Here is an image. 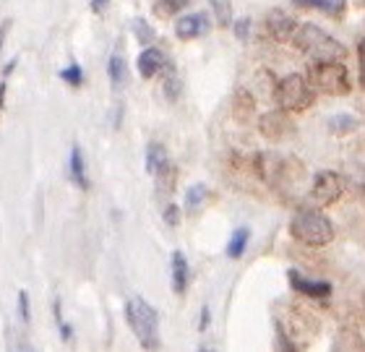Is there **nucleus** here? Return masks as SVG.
I'll return each mask as SVG.
<instances>
[{"instance_id": "obj_1", "label": "nucleus", "mask_w": 365, "mask_h": 352, "mask_svg": "<svg viewBox=\"0 0 365 352\" xmlns=\"http://www.w3.org/2000/svg\"><path fill=\"white\" fill-rule=\"evenodd\" d=\"M292 45L303 55H308L311 61H342L347 55V47L316 24H297Z\"/></svg>"}, {"instance_id": "obj_2", "label": "nucleus", "mask_w": 365, "mask_h": 352, "mask_svg": "<svg viewBox=\"0 0 365 352\" xmlns=\"http://www.w3.org/2000/svg\"><path fill=\"white\" fill-rule=\"evenodd\" d=\"M289 232L297 243L311 245V248H324L334 240V224L327 214H321L316 209H300L292 222H289Z\"/></svg>"}, {"instance_id": "obj_3", "label": "nucleus", "mask_w": 365, "mask_h": 352, "mask_svg": "<svg viewBox=\"0 0 365 352\" xmlns=\"http://www.w3.org/2000/svg\"><path fill=\"white\" fill-rule=\"evenodd\" d=\"M125 319L128 326L133 329L136 339L141 342L144 350H157L160 347V316L144 298H130L125 306Z\"/></svg>"}, {"instance_id": "obj_4", "label": "nucleus", "mask_w": 365, "mask_h": 352, "mask_svg": "<svg viewBox=\"0 0 365 352\" xmlns=\"http://www.w3.org/2000/svg\"><path fill=\"white\" fill-rule=\"evenodd\" d=\"M274 100L279 102L282 110L287 113H303L313 105L316 94L311 89V81L300 73H289V76L279 78L274 86Z\"/></svg>"}, {"instance_id": "obj_5", "label": "nucleus", "mask_w": 365, "mask_h": 352, "mask_svg": "<svg viewBox=\"0 0 365 352\" xmlns=\"http://www.w3.org/2000/svg\"><path fill=\"white\" fill-rule=\"evenodd\" d=\"M308 78L324 94L342 97V94L350 92V76H347V68H344L342 61H313L311 68H308Z\"/></svg>"}, {"instance_id": "obj_6", "label": "nucleus", "mask_w": 365, "mask_h": 352, "mask_svg": "<svg viewBox=\"0 0 365 352\" xmlns=\"http://www.w3.org/2000/svg\"><path fill=\"white\" fill-rule=\"evenodd\" d=\"M146 170L165 191H173V183L178 180V170L170 162L168 149L162 144H149L146 146Z\"/></svg>"}, {"instance_id": "obj_7", "label": "nucleus", "mask_w": 365, "mask_h": 352, "mask_svg": "<svg viewBox=\"0 0 365 352\" xmlns=\"http://www.w3.org/2000/svg\"><path fill=\"white\" fill-rule=\"evenodd\" d=\"M344 185H342V177L331 172V170H324L319 175L313 177V185H311V199L321 207H329V204H334L339 201L342 196Z\"/></svg>"}, {"instance_id": "obj_8", "label": "nucleus", "mask_w": 365, "mask_h": 352, "mask_svg": "<svg viewBox=\"0 0 365 352\" xmlns=\"http://www.w3.org/2000/svg\"><path fill=\"white\" fill-rule=\"evenodd\" d=\"M259 128L269 141H282L284 136L292 133V120L287 118V110H284V113H282V110H274V113L261 115Z\"/></svg>"}, {"instance_id": "obj_9", "label": "nucleus", "mask_w": 365, "mask_h": 352, "mask_svg": "<svg viewBox=\"0 0 365 352\" xmlns=\"http://www.w3.org/2000/svg\"><path fill=\"white\" fill-rule=\"evenodd\" d=\"M212 31V21L209 16L204 14H188L180 16L175 24V34L180 39H196V37H206Z\"/></svg>"}, {"instance_id": "obj_10", "label": "nucleus", "mask_w": 365, "mask_h": 352, "mask_svg": "<svg viewBox=\"0 0 365 352\" xmlns=\"http://www.w3.org/2000/svg\"><path fill=\"white\" fill-rule=\"evenodd\" d=\"M289 284L295 287L297 292H303V295H308V298H329L331 295V284L329 282H316V279H308V276H303L300 271H289Z\"/></svg>"}, {"instance_id": "obj_11", "label": "nucleus", "mask_w": 365, "mask_h": 352, "mask_svg": "<svg viewBox=\"0 0 365 352\" xmlns=\"http://www.w3.org/2000/svg\"><path fill=\"white\" fill-rule=\"evenodd\" d=\"M267 29L277 42H292V34H295L297 24L292 21L287 14L272 11V14L267 16Z\"/></svg>"}, {"instance_id": "obj_12", "label": "nucleus", "mask_w": 365, "mask_h": 352, "mask_svg": "<svg viewBox=\"0 0 365 352\" xmlns=\"http://www.w3.org/2000/svg\"><path fill=\"white\" fill-rule=\"evenodd\" d=\"M138 73L144 78H152L157 76L162 68H168V58H165V53L162 50H157V47H146L144 53L138 55Z\"/></svg>"}, {"instance_id": "obj_13", "label": "nucleus", "mask_w": 365, "mask_h": 352, "mask_svg": "<svg viewBox=\"0 0 365 352\" xmlns=\"http://www.w3.org/2000/svg\"><path fill=\"white\" fill-rule=\"evenodd\" d=\"M68 170H71V180H73L81 191H89L91 183H89V175H86V162H84V152H81V146H73V149H71Z\"/></svg>"}, {"instance_id": "obj_14", "label": "nucleus", "mask_w": 365, "mask_h": 352, "mask_svg": "<svg viewBox=\"0 0 365 352\" xmlns=\"http://www.w3.org/2000/svg\"><path fill=\"white\" fill-rule=\"evenodd\" d=\"M188 282H190V269H188V259H185V253L175 251L173 253V290L178 295L188 290Z\"/></svg>"}, {"instance_id": "obj_15", "label": "nucleus", "mask_w": 365, "mask_h": 352, "mask_svg": "<svg viewBox=\"0 0 365 352\" xmlns=\"http://www.w3.org/2000/svg\"><path fill=\"white\" fill-rule=\"evenodd\" d=\"M297 8H319L331 19H342V14L347 11V0H292Z\"/></svg>"}, {"instance_id": "obj_16", "label": "nucleus", "mask_w": 365, "mask_h": 352, "mask_svg": "<svg viewBox=\"0 0 365 352\" xmlns=\"http://www.w3.org/2000/svg\"><path fill=\"white\" fill-rule=\"evenodd\" d=\"M107 73H110V81H113L115 89H120L125 81H128V63L123 58V53L110 55V63H107Z\"/></svg>"}, {"instance_id": "obj_17", "label": "nucleus", "mask_w": 365, "mask_h": 352, "mask_svg": "<svg viewBox=\"0 0 365 352\" xmlns=\"http://www.w3.org/2000/svg\"><path fill=\"white\" fill-rule=\"evenodd\" d=\"M248 237H251V230H248V227H240V230L232 232V237H230V243H227L230 259H240V256H243L245 245H248Z\"/></svg>"}, {"instance_id": "obj_18", "label": "nucleus", "mask_w": 365, "mask_h": 352, "mask_svg": "<svg viewBox=\"0 0 365 352\" xmlns=\"http://www.w3.org/2000/svg\"><path fill=\"white\" fill-rule=\"evenodd\" d=\"M206 196H209V191H206L204 183L190 185L188 193H185V209H188L190 214H193V212H198V207H201V204L206 201Z\"/></svg>"}, {"instance_id": "obj_19", "label": "nucleus", "mask_w": 365, "mask_h": 352, "mask_svg": "<svg viewBox=\"0 0 365 352\" xmlns=\"http://www.w3.org/2000/svg\"><path fill=\"white\" fill-rule=\"evenodd\" d=\"M209 3H212V11L220 26H230L232 24V3L230 0H209Z\"/></svg>"}, {"instance_id": "obj_20", "label": "nucleus", "mask_w": 365, "mask_h": 352, "mask_svg": "<svg viewBox=\"0 0 365 352\" xmlns=\"http://www.w3.org/2000/svg\"><path fill=\"white\" fill-rule=\"evenodd\" d=\"M61 78L68 86H81V84H84V68H81L78 63H71L68 68L61 71Z\"/></svg>"}, {"instance_id": "obj_21", "label": "nucleus", "mask_w": 365, "mask_h": 352, "mask_svg": "<svg viewBox=\"0 0 365 352\" xmlns=\"http://www.w3.org/2000/svg\"><path fill=\"white\" fill-rule=\"evenodd\" d=\"M329 128L334 130V133H350V130L358 128V120L352 115H334L329 120Z\"/></svg>"}, {"instance_id": "obj_22", "label": "nucleus", "mask_w": 365, "mask_h": 352, "mask_svg": "<svg viewBox=\"0 0 365 352\" xmlns=\"http://www.w3.org/2000/svg\"><path fill=\"white\" fill-rule=\"evenodd\" d=\"M53 316H55V323H58V329H61L63 342H71V337H73V331H71V323H66V319H63L61 298H55V303H53Z\"/></svg>"}, {"instance_id": "obj_23", "label": "nucleus", "mask_w": 365, "mask_h": 352, "mask_svg": "<svg viewBox=\"0 0 365 352\" xmlns=\"http://www.w3.org/2000/svg\"><path fill=\"white\" fill-rule=\"evenodd\" d=\"M165 94H168L170 100H178V94H180V81H178L175 66L170 61H168V78H165Z\"/></svg>"}, {"instance_id": "obj_24", "label": "nucleus", "mask_w": 365, "mask_h": 352, "mask_svg": "<svg viewBox=\"0 0 365 352\" xmlns=\"http://www.w3.org/2000/svg\"><path fill=\"white\" fill-rule=\"evenodd\" d=\"M185 3H188V0H162V3L154 6V14H160L162 19H168V16L178 14L180 8H185Z\"/></svg>"}, {"instance_id": "obj_25", "label": "nucleus", "mask_w": 365, "mask_h": 352, "mask_svg": "<svg viewBox=\"0 0 365 352\" xmlns=\"http://www.w3.org/2000/svg\"><path fill=\"white\" fill-rule=\"evenodd\" d=\"M133 31H136V37L141 39V42H152L154 39V29L144 19H136V21H133Z\"/></svg>"}, {"instance_id": "obj_26", "label": "nucleus", "mask_w": 365, "mask_h": 352, "mask_svg": "<svg viewBox=\"0 0 365 352\" xmlns=\"http://www.w3.org/2000/svg\"><path fill=\"white\" fill-rule=\"evenodd\" d=\"M19 316H21V323H24V326H29L31 311H29V295H26V290L19 292Z\"/></svg>"}, {"instance_id": "obj_27", "label": "nucleus", "mask_w": 365, "mask_h": 352, "mask_svg": "<svg viewBox=\"0 0 365 352\" xmlns=\"http://www.w3.org/2000/svg\"><path fill=\"white\" fill-rule=\"evenodd\" d=\"M165 224H168V227H178V224H180V209H178V204H170V207L165 209Z\"/></svg>"}, {"instance_id": "obj_28", "label": "nucleus", "mask_w": 365, "mask_h": 352, "mask_svg": "<svg viewBox=\"0 0 365 352\" xmlns=\"http://www.w3.org/2000/svg\"><path fill=\"white\" fill-rule=\"evenodd\" d=\"M248 29H251V19H240V21L235 24V34L240 39H248Z\"/></svg>"}, {"instance_id": "obj_29", "label": "nucleus", "mask_w": 365, "mask_h": 352, "mask_svg": "<svg viewBox=\"0 0 365 352\" xmlns=\"http://www.w3.org/2000/svg\"><path fill=\"white\" fill-rule=\"evenodd\" d=\"M358 55H360V84L365 86V39H363V42H360Z\"/></svg>"}, {"instance_id": "obj_30", "label": "nucleus", "mask_w": 365, "mask_h": 352, "mask_svg": "<svg viewBox=\"0 0 365 352\" xmlns=\"http://www.w3.org/2000/svg\"><path fill=\"white\" fill-rule=\"evenodd\" d=\"M209 319H212V314H209V306H204V308H201V323H198V329H201V331L209 329Z\"/></svg>"}, {"instance_id": "obj_31", "label": "nucleus", "mask_w": 365, "mask_h": 352, "mask_svg": "<svg viewBox=\"0 0 365 352\" xmlns=\"http://www.w3.org/2000/svg\"><path fill=\"white\" fill-rule=\"evenodd\" d=\"M107 3H110V0H91V11H94V14H102L107 8Z\"/></svg>"}, {"instance_id": "obj_32", "label": "nucleus", "mask_w": 365, "mask_h": 352, "mask_svg": "<svg viewBox=\"0 0 365 352\" xmlns=\"http://www.w3.org/2000/svg\"><path fill=\"white\" fill-rule=\"evenodd\" d=\"M8 29H11V21H3V24H0V50H3V42H6Z\"/></svg>"}, {"instance_id": "obj_33", "label": "nucleus", "mask_w": 365, "mask_h": 352, "mask_svg": "<svg viewBox=\"0 0 365 352\" xmlns=\"http://www.w3.org/2000/svg\"><path fill=\"white\" fill-rule=\"evenodd\" d=\"M3 105H6V78L0 81V110H3Z\"/></svg>"}]
</instances>
